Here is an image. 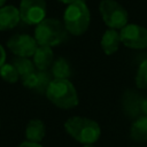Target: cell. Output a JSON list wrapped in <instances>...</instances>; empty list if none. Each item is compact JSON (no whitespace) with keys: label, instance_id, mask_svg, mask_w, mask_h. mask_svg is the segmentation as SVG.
<instances>
[{"label":"cell","instance_id":"1","mask_svg":"<svg viewBox=\"0 0 147 147\" xmlns=\"http://www.w3.org/2000/svg\"><path fill=\"white\" fill-rule=\"evenodd\" d=\"M91 21V14L88 7L84 0H77L68 5L63 14V24L67 31L74 36L83 34Z\"/></svg>","mask_w":147,"mask_h":147},{"label":"cell","instance_id":"2","mask_svg":"<svg viewBox=\"0 0 147 147\" xmlns=\"http://www.w3.org/2000/svg\"><path fill=\"white\" fill-rule=\"evenodd\" d=\"M63 23L55 18H45L34 29V39L39 46H56L68 39Z\"/></svg>","mask_w":147,"mask_h":147},{"label":"cell","instance_id":"3","mask_svg":"<svg viewBox=\"0 0 147 147\" xmlns=\"http://www.w3.org/2000/svg\"><path fill=\"white\" fill-rule=\"evenodd\" d=\"M46 96L59 108L69 109L78 105L76 88L68 79H53L47 87Z\"/></svg>","mask_w":147,"mask_h":147},{"label":"cell","instance_id":"4","mask_svg":"<svg viewBox=\"0 0 147 147\" xmlns=\"http://www.w3.org/2000/svg\"><path fill=\"white\" fill-rule=\"evenodd\" d=\"M64 127L74 139L86 145L95 142L101 133V129L96 122L79 116L70 117L64 123Z\"/></svg>","mask_w":147,"mask_h":147},{"label":"cell","instance_id":"5","mask_svg":"<svg viewBox=\"0 0 147 147\" xmlns=\"http://www.w3.org/2000/svg\"><path fill=\"white\" fill-rule=\"evenodd\" d=\"M99 10L103 22L109 29H122L127 24V11L115 0H101Z\"/></svg>","mask_w":147,"mask_h":147},{"label":"cell","instance_id":"6","mask_svg":"<svg viewBox=\"0 0 147 147\" xmlns=\"http://www.w3.org/2000/svg\"><path fill=\"white\" fill-rule=\"evenodd\" d=\"M21 20L29 25H37L45 20L46 1L45 0H21L20 3Z\"/></svg>","mask_w":147,"mask_h":147},{"label":"cell","instance_id":"7","mask_svg":"<svg viewBox=\"0 0 147 147\" xmlns=\"http://www.w3.org/2000/svg\"><path fill=\"white\" fill-rule=\"evenodd\" d=\"M121 42L129 48L141 49L147 47V29L138 24H126L119 32Z\"/></svg>","mask_w":147,"mask_h":147},{"label":"cell","instance_id":"8","mask_svg":"<svg viewBox=\"0 0 147 147\" xmlns=\"http://www.w3.org/2000/svg\"><path fill=\"white\" fill-rule=\"evenodd\" d=\"M7 46L16 56L30 57L33 56L36 49L38 48V42L34 37L29 34H15L8 39Z\"/></svg>","mask_w":147,"mask_h":147},{"label":"cell","instance_id":"9","mask_svg":"<svg viewBox=\"0 0 147 147\" xmlns=\"http://www.w3.org/2000/svg\"><path fill=\"white\" fill-rule=\"evenodd\" d=\"M21 21L18 8L8 5L0 8V31H6L15 28Z\"/></svg>","mask_w":147,"mask_h":147},{"label":"cell","instance_id":"10","mask_svg":"<svg viewBox=\"0 0 147 147\" xmlns=\"http://www.w3.org/2000/svg\"><path fill=\"white\" fill-rule=\"evenodd\" d=\"M53 51L49 46H38L33 54V64L39 71H46L53 64Z\"/></svg>","mask_w":147,"mask_h":147},{"label":"cell","instance_id":"11","mask_svg":"<svg viewBox=\"0 0 147 147\" xmlns=\"http://www.w3.org/2000/svg\"><path fill=\"white\" fill-rule=\"evenodd\" d=\"M144 99L138 95L133 91H126L123 98V106L124 110L127 116L130 117H137L141 111V105H142Z\"/></svg>","mask_w":147,"mask_h":147},{"label":"cell","instance_id":"12","mask_svg":"<svg viewBox=\"0 0 147 147\" xmlns=\"http://www.w3.org/2000/svg\"><path fill=\"white\" fill-rule=\"evenodd\" d=\"M119 42H121L119 32H117L115 29H108L101 38V47L107 55L114 54L118 49Z\"/></svg>","mask_w":147,"mask_h":147},{"label":"cell","instance_id":"13","mask_svg":"<svg viewBox=\"0 0 147 147\" xmlns=\"http://www.w3.org/2000/svg\"><path fill=\"white\" fill-rule=\"evenodd\" d=\"M25 137L28 141L40 142L45 137V125L40 119H31L25 129Z\"/></svg>","mask_w":147,"mask_h":147},{"label":"cell","instance_id":"14","mask_svg":"<svg viewBox=\"0 0 147 147\" xmlns=\"http://www.w3.org/2000/svg\"><path fill=\"white\" fill-rule=\"evenodd\" d=\"M131 138L136 141H146L147 140V116H140L131 125L130 130Z\"/></svg>","mask_w":147,"mask_h":147},{"label":"cell","instance_id":"15","mask_svg":"<svg viewBox=\"0 0 147 147\" xmlns=\"http://www.w3.org/2000/svg\"><path fill=\"white\" fill-rule=\"evenodd\" d=\"M13 65L16 68L20 78L23 80L30 75L34 74V64L29 60V57H15L13 60Z\"/></svg>","mask_w":147,"mask_h":147},{"label":"cell","instance_id":"16","mask_svg":"<svg viewBox=\"0 0 147 147\" xmlns=\"http://www.w3.org/2000/svg\"><path fill=\"white\" fill-rule=\"evenodd\" d=\"M52 75L54 79H68L71 76V69L67 60L63 57H59L52 64Z\"/></svg>","mask_w":147,"mask_h":147},{"label":"cell","instance_id":"17","mask_svg":"<svg viewBox=\"0 0 147 147\" xmlns=\"http://www.w3.org/2000/svg\"><path fill=\"white\" fill-rule=\"evenodd\" d=\"M0 76L3 80H6L7 83H10V84L16 83L20 78L18 72H17L16 68L13 65V63H5L0 68Z\"/></svg>","mask_w":147,"mask_h":147},{"label":"cell","instance_id":"18","mask_svg":"<svg viewBox=\"0 0 147 147\" xmlns=\"http://www.w3.org/2000/svg\"><path fill=\"white\" fill-rule=\"evenodd\" d=\"M51 82H52V79H51V75L48 72L39 71V72H37V84L33 90L37 91L38 93H46L47 87Z\"/></svg>","mask_w":147,"mask_h":147},{"label":"cell","instance_id":"19","mask_svg":"<svg viewBox=\"0 0 147 147\" xmlns=\"http://www.w3.org/2000/svg\"><path fill=\"white\" fill-rule=\"evenodd\" d=\"M136 84L139 88H147V59L139 65L136 76Z\"/></svg>","mask_w":147,"mask_h":147},{"label":"cell","instance_id":"20","mask_svg":"<svg viewBox=\"0 0 147 147\" xmlns=\"http://www.w3.org/2000/svg\"><path fill=\"white\" fill-rule=\"evenodd\" d=\"M18 147H42L40 144H38V142H31V141H24V142H22L21 145H18Z\"/></svg>","mask_w":147,"mask_h":147},{"label":"cell","instance_id":"21","mask_svg":"<svg viewBox=\"0 0 147 147\" xmlns=\"http://www.w3.org/2000/svg\"><path fill=\"white\" fill-rule=\"evenodd\" d=\"M5 61H6V52H5L3 47L0 45V68L5 64Z\"/></svg>","mask_w":147,"mask_h":147},{"label":"cell","instance_id":"22","mask_svg":"<svg viewBox=\"0 0 147 147\" xmlns=\"http://www.w3.org/2000/svg\"><path fill=\"white\" fill-rule=\"evenodd\" d=\"M141 111L144 115L147 116V99H144L142 101V105H141Z\"/></svg>","mask_w":147,"mask_h":147},{"label":"cell","instance_id":"23","mask_svg":"<svg viewBox=\"0 0 147 147\" xmlns=\"http://www.w3.org/2000/svg\"><path fill=\"white\" fill-rule=\"evenodd\" d=\"M59 1H61V2H63L65 5H70V3L75 2V1H77V0H59Z\"/></svg>","mask_w":147,"mask_h":147},{"label":"cell","instance_id":"24","mask_svg":"<svg viewBox=\"0 0 147 147\" xmlns=\"http://www.w3.org/2000/svg\"><path fill=\"white\" fill-rule=\"evenodd\" d=\"M6 1H7V0H0V8H1L2 6H5V3H6Z\"/></svg>","mask_w":147,"mask_h":147},{"label":"cell","instance_id":"25","mask_svg":"<svg viewBox=\"0 0 147 147\" xmlns=\"http://www.w3.org/2000/svg\"><path fill=\"white\" fill-rule=\"evenodd\" d=\"M84 147H93V146H92V145H85Z\"/></svg>","mask_w":147,"mask_h":147}]
</instances>
